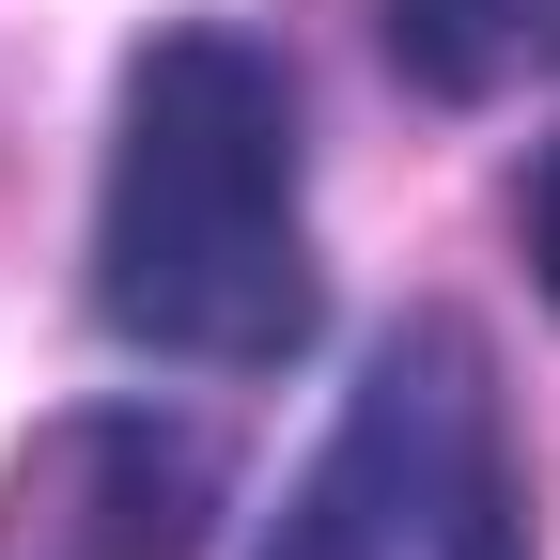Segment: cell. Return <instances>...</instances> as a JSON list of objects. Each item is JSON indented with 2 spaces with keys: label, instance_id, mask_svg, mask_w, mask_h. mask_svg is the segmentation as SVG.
<instances>
[{
  "label": "cell",
  "instance_id": "obj_3",
  "mask_svg": "<svg viewBox=\"0 0 560 560\" xmlns=\"http://www.w3.org/2000/svg\"><path fill=\"white\" fill-rule=\"evenodd\" d=\"M389 62L420 94H514V79H560V0H389Z\"/></svg>",
  "mask_w": 560,
  "mask_h": 560
},
{
  "label": "cell",
  "instance_id": "obj_1",
  "mask_svg": "<svg viewBox=\"0 0 560 560\" xmlns=\"http://www.w3.org/2000/svg\"><path fill=\"white\" fill-rule=\"evenodd\" d=\"M94 312L140 359L280 374L312 342V187L280 47L187 16L125 62V140L94 202Z\"/></svg>",
  "mask_w": 560,
  "mask_h": 560
},
{
  "label": "cell",
  "instance_id": "obj_2",
  "mask_svg": "<svg viewBox=\"0 0 560 560\" xmlns=\"http://www.w3.org/2000/svg\"><path fill=\"white\" fill-rule=\"evenodd\" d=\"M265 560H514V452H499V374L452 312L374 342L342 389L312 482L280 499Z\"/></svg>",
  "mask_w": 560,
  "mask_h": 560
},
{
  "label": "cell",
  "instance_id": "obj_4",
  "mask_svg": "<svg viewBox=\"0 0 560 560\" xmlns=\"http://www.w3.org/2000/svg\"><path fill=\"white\" fill-rule=\"evenodd\" d=\"M529 280L560 296V140H545V172H529Z\"/></svg>",
  "mask_w": 560,
  "mask_h": 560
}]
</instances>
